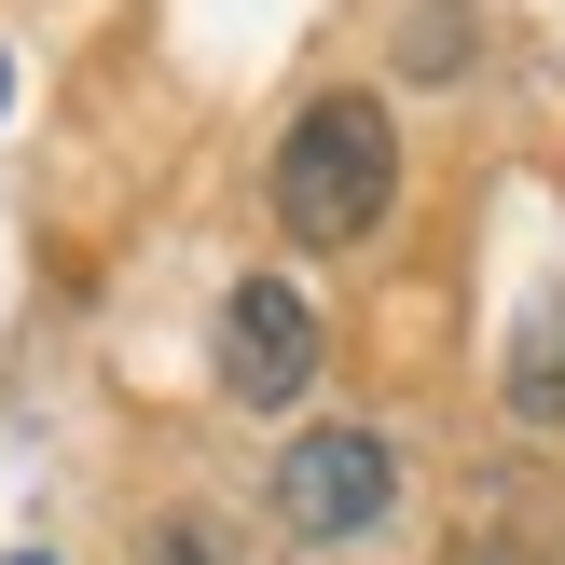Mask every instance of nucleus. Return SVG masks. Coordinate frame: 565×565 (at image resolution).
<instances>
[{
	"label": "nucleus",
	"mask_w": 565,
	"mask_h": 565,
	"mask_svg": "<svg viewBox=\"0 0 565 565\" xmlns=\"http://www.w3.org/2000/svg\"><path fill=\"white\" fill-rule=\"evenodd\" d=\"M386 193H401V125H386V97H318L290 138H276V221H290L303 248H359L386 221Z\"/></svg>",
	"instance_id": "obj_1"
},
{
	"label": "nucleus",
	"mask_w": 565,
	"mask_h": 565,
	"mask_svg": "<svg viewBox=\"0 0 565 565\" xmlns=\"http://www.w3.org/2000/svg\"><path fill=\"white\" fill-rule=\"evenodd\" d=\"M401 511V456H386V428H303L290 456H276V524L290 539H359V524Z\"/></svg>",
	"instance_id": "obj_2"
},
{
	"label": "nucleus",
	"mask_w": 565,
	"mask_h": 565,
	"mask_svg": "<svg viewBox=\"0 0 565 565\" xmlns=\"http://www.w3.org/2000/svg\"><path fill=\"white\" fill-rule=\"evenodd\" d=\"M318 303L290 290V276H248L235 303H221V386H235L248 414H276V401H303L318 386Z\"/></svg>",
	"instance_id": "obj_3"
},
{
	"label": "nucleus",
	"mask_w": 565,
	"mask_h": 565,
	"mask_svg": "<svg viewBox=\"0 0 565 565\" xmlns=\"http://www.w3.org/2000/svg\"><path fill=\"white\" fill-rule=\"evenodd\" d=\"M441 565H565V511L539 483H497L456 511V539H441Z\"/></svg>",
	"instance_id": "obj_4"
},
{
	"label": "nucleus",
	"mask_w": 565,
	"mask_h": 565,
	"mask_svg": "<svg viewBox=\"0 0 565 565\" xmlns=\"http://www.w3.org/2000/svg\"><path fill=\"white\" fill-rule=\"evenodd\" d=\"M511 414H524V428H565V303L524 318V345H511Z\"/></svg>",
	"instance_id": "obj_5"
},
{
	"label": "nucleus",
	"mask_w": 565,
	"mask_h": 565,
	"mask_svg": "<svg viewBox=\"0 0 565 565\" xmlns=\"http://www.w3.org/2000/svg\"><path fill=\"white\" fill-rule=\"evenodd\" d=\"M456 55H469V42H456V0H414V42H401V70H414V83H441Z\"/></svg>",
	"instance_id": "obj_6"
},
{
	"label": "nucleus",
	"mask_w": 565,
	"mask_h": 565,
	"mask_svg": "<svg viewBox=\"0 0 565 565\" xmlns=\"http://www.w3.org/2000/svg\"><path fill=\"white\" fill-rule=\"evenodd\" d=\"M125 565H235V552H221V539H207V524H152V539H138Z\"/></svg>",
	"instance_id": "obj_7"
},
{
	"label": "nucleus",
	"mask_w": 565,
	"mask_h": 565,
	"mask_svg": "<svg viewBox=\"0 0 565 565\" xmlns=\"http://www.w3.org/2000/svg\"><path fill=\"white\" fill-rule=\"evenodd\" d=\"M0 97H14V70H0Z\"/></svg>",
	"instance_id": "obj_8"
},
{
	"label": "nucleus",
	"mask_w": 565,
	"mask_h": 565,
	"mask_svg": "<svg viewBox=\"0 0 565 565\" xmlns=\"http://www.w3.org/2000/svg\"><path fill=\"white\" fill-rule=\"evenodd\" d=\"M14 565H42V552H14Z\"/></svg>",
	"instance_id": "obj_9"
}]
</instances>
